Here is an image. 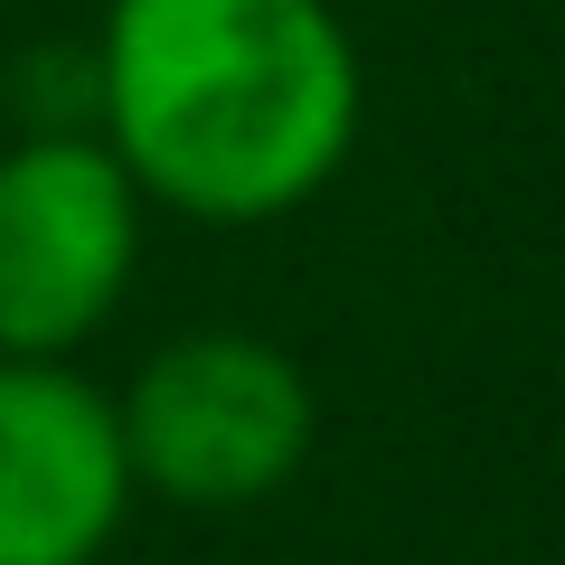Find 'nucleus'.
<instances>
[{
	"label": "nucleus",
	"instance_id": "f03ea898",
	"mask_svg": "<svg viewBox=\"0 0 565 565\" xmlns=\"http://www.w3.org/2000/svg\"><path fill=\"white\" fill-rule=\"evenodd\" d=\"M132 481L180 509H255L311 462L321 396L302 359L255 330H180L114 396Z\"/></svg>",
	"mask_w": 565,
	"mask_h": 565
},
{
	"label": "nucleus",
	"instance_id": "7ed1b4c3",
	"mask_svg": "<svg viewBox=\"0 0 565 565\" xmlns=\"http://www.w3.org/2000/svg\"><path fill=\"white\" fill-rule=\"evenodd\" d=\"M141 180L104 132L0 151V359H76L141 274Z\"/></svg>",
	"mask_w": 565,
	"mask_h": 565
},
{
	"label": "nucleus",
	"instance_id": "f257e3e1",
	"mask_svg": "<svg viewBox=\"0 0 565 565\" xmlns=\"http://www.w3.org/2000/svg\"><path fill=\"white\" fill-rule=\"evenodd\" d=\"M95 132L141 199L199 226H274L359 151L367 76L330 0H104Z\"/></svg>",
	"mask_w": 565,
	"mask_h": 565
},
{
	"label": "nucleus",
	"instance_id": "20e7f679",
	"mask_svg": "<svg viewBox=\"0 0 565 565\" xmlns=\"http://www.w3.org/2000/svg\"><path fill=\"white\" fill-rule=\"evenodd\" d=\"M132 452L66 359H0V565H95L132 519Z\"/></svg>",
	"mask_w": 565,
	"mask_h": 565
}]
</instances>
